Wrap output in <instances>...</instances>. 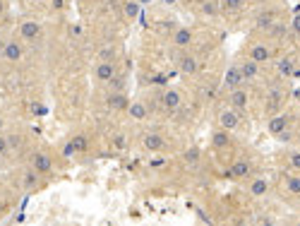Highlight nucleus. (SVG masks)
<instances>
[{
	"label": "nucleus",
	"mask_w": 300,
	"mask_h": 226,
	"mask_svg": "<svg viewBox=\"0 0 300 226\" xmlns=\"http://www.w3.org/2000/svg\"><path fill=\"white\" fill-rule=\"evenodd\" d=\"M274 22H279V17H276V12L274 10H262V12H257V17H255V27H259V29H269Z\"/></svg>",
	"instance_id": "f3484780"
},
{
	"label": "nucleus",
	"mask_w": 300,
	"mask_h": 226,
	"mask_svg": "<svg viewBox=\"0 0 300 226\" xmlns=\"http://www.w3.org/2000/svg\"><path fill=\"white\" fill-rule=\"evenodd\" d=\"M291 31L300 36V12L298 15H293V19H291Z\"/></svg>",
	"instance_id": "473e14b6"
},
{
	"label": "nucleus",
	"mask_w": 300,
	"mask_h": 226,
	"mask_svg": "<svg viewBox=\"0 0 300 226\" xmlns=\"http://www.w3.org/2000/svg\"><path fill=\"white\" fill-rule=\"evenodd\" d=\"M127 106H130V99H127L125 91L108 94V108H113V111H127Z\"/></svg>",
	"instance_id": "6ab92c4d"
},
{
	"label": "nucleus",
	"mask_w": 300,
	"mask_h": 226,
	"mask_svg": "<svg viewBox=\"0 0 300 226\" xmlns=\"http://www.w3.org/2000/svg\"><path fill=\"white\" fill-rule=\"evenodd\" d=\"M216 121H219V125H221L224 130H238L240 121H242V113L236 111V108H231V106H226V108H221V111H219Z\"/></svg>",
	"instance_id": "f03ea898"
},
{
	"label": "nucleus",
	"mask_w": 300,
	"mask_h": 226,
	"mask_svg": "<svg viewBox=\"0 0 300 226\" xmlns=\"http://www.w3.org/2000/svg\"><path fill=\"white\" fill-rule=\"evenodd\" d=\"M267 193H269V178L257 176V178L250 181V195H252V197H264Z\"/></svg>",
	"instance_id": "2eb2a0df"
},
{
	"label": "nucleus",
	"mask_w": 300,
	"mask_h": 226,
	"mask_svg": "<svg viewBox=\"0 0 300 226\" xmlns=\"http://www.w3.org/2000/svg\"><path fill=\"white\" fill-rule=\"evenodd\" d=\"M5 12V0H0V15Z\"/></svg>",
	"instance_id": "c9c22d12"
},
{
	"label": "nucleus",
	"mask_w": 300,
	"mask_h": 226,
	"mask_svg": "<svg viewBox=\"0 0 300 226\" xmlns=\"http://www.w3.org/2000/svg\"><path fill=\"white\" fill-rule=\"evenodd\" d=\"M31 168L39 171L41 176H46V173L53 171V159H51L48 154H44V151H36V154L31 156Z\"/></svg>",
	"instance_id": "0eeeda50"
},
{
	"label": "nucleus",
	"mask_w": 300,
	"mask_h": 226,
	"mask_svg": "<svg viewBox=\"0 0 300 226\" xmlns=\"http://www.w3.org/2000/svg\"><path fill=\"white\" fill-rule=\"evenodd\" d=\"M0 130H2V118H0Z\"/></svg>",
	"instance_id": "4c0bfd02"
},
{
	"label": "nucleus",
	"mask_w": 300,
	"mask_h": 226,
	"mask_svg": "<svg viewBox=\"0 0 300 226\" xmlns=\"http://www.w3.org/2000/svg\"><path fill=\"white\" fill-rule=\"evenodd\" d=\"M75 154H77V150H75V145H72V140H67V142L62 145V156H65V159H72Z\"/></svg>",
	"instance_id": "7c9ffc66"
},
{
	"label": "nucleus",
	"mask_w": 300,
	"mask_h": 226,
	"mask_svg": "<svg viewBox=\"0 0 300 226\" xmlns=\"http://www.w3.org/2000/svg\"><path fill=\"white\" fill-rule=\"evenodd\" d=\"M19 36H22L24 41H36V39L41 36V24L34 22V19L22 22V24H19Z\"/></svg>",
	"instance_id": "9b49d317"
},
{
	"label": "nucleus",
	"mask_w": 300,
	"mask_h": 226,
	"mask_svg": "<svg viewBox=\"0 0 300 226\" xmlns=\"http://www.w3.org/2000/svg\"><path fill=\"white\" fill-rule=\"evenodd\" d=\"M284 185H286V190L291 193V195H296L300 197V171H288V173H284Z\"/></svg>",
	"instance_id": "dca6fc26"
},
{
	"label": "nucleus",
	"mask_w": 300,
	"mask_h": 226,
	"mask_svg": "<svg viewBox=\"0 0 300 226\" xmlns=\"http://www.w3.org/2000/svg\"><path fill=\"white\" fill-rule=\"evenodd\" d=\"M286 161H288V166H291L293 171H300V151H291V154H286Z\"/></svg>",
	"instance_id": "cd10ccee"
},
{
	"label": "nucleus",
	"mask_w": 300,
	"mask_h": 226,
	"mask_svg": "<svg viewBox=\"0 0 300 226\" xmlns=\"http://www.w3.org/2000/svg\"><path fill=\"white\" fill-rule=\"evenodd\" d=\"M2 58L10 60V63H19V60H22V46H19L17 41H7V44L2 46Z\"/></svg>",
	"instance_id": "a211bd4d"
},
{
	"label": "nucleus",
	"mask_w": 300,
	"mask_h": 226,
	"mask_svg": "<svg viewBox=\"0 0 300 226\" xmlns=\"http://www.w3.org/2000/svg\"><path fill=\"white\" fill-rule=\"evenodd\" d=\"M94 75L99 82H104V84H108L113 77L118 75V70H116V63H111V60H101L99 65H96V70H94Z\"/></svg>",
	"instance_id": "9d476101"
},
{
	"label": "nucleus",
	"mask_w": 300,
	"mask_h": 226,
	"mask_svg": "<svg viewBox=\"0 0 300 226\" xmlns=\"http://www.w3.org/2000/svg\"><path fill=\"white\" fill-rule=\"evenodd\" d=\"M240 70H242L245 82H255V79L259 77V63H255L252 58H247V60H242V63H240Z\"/></svg>",
	"instance_id": "aec40b11"
},
{
	"label": "nucleus",
	"mask_w": 300,
	"mask_h": 226,
	"mask_svg": "<svg viewBox=\"0 0 300 226\" xmlns=\"http://www.w3.org/2000/svg\"><path fill=\"white\" fill-rule=\"evenodd\" d=\"M245 84V77H242V70H240V65H231L228 70H226V75L221 79V87L226 89V91H233V89H238Z\"/></svg>",
	"instance_id": "39448f33"
},
{
	"label": "nucleus",
	"mask_w": 300,
	"mask_h": 226,
	"mask_svg": "<svg viewBox=\"0 0 300 226\" xmlns=\"http://www.w3.org/2000/svg\"><path fill=\"white\" fill-rule=\"evenodd\" d=\"M228 142H231V137L226 135V130L221 128V130H216L214 135H211V145L216 147V150H226L228 147Z\"/></svg>",
	"instance_id": "393cba45"
},
{
	"label": "nucleus",
	"mask_w": 300,
	"mask_h": 226,
	"mask_svg": "<svg viewBox=\"0 0 300 226\" xmlns=\"http://www.w3.org/2000/svg\"><path fill=\"white\" fill-rule=\"evenodd\" d=\"M72 145H75L77 151H87V137L84 135H77V137H72Z\"/></svg>",
	"instance_id": "c756f323"
},
{
	"label": "nucleus",
	"mask_w": 300,
	"mask_h": 226,
	"mask_svg": "<svg viewBox=\"0 0 300 226\" xmlns=\"http://www.w3.org/2000/svg\"><path fill=\"white\" fill-rule=\"evenodd\" d=\"M39 176H41V173H39V171H34V168H31V171H27V173H24V188H27V190L36 188V185H39Z\"/></svg>",
	"instance_id": "a878e982"
},
{
	"label": "nucleus",
	"mask_w": 300,
	"mask_h": 226,
	"mask_svg": "<svg viewBox=\"0 0 300 226\" xmlns=\"http://www.w3.org/2000/svg\"><path fill=\"white\" fill-rule=\"evenodd\" d=\"M245 7V0H221V12H226V15H238L240 10Z\"/></svg>",
	"instance_id": "b1692460"
},
{
	"label": "nucleus",
	"mask_w": 300,
	"mask_h": 226,
	"mask_svg": "<svg viewBox=\"0 0 300 226\" xmlns=\"http://www.w3.org/2000/svg\"><path fill=\"white\" fill-rule=\"evenodd\" d=\"M197 161H199V150L197 147H190V150L185 151V164L187 166H195Z\"/></svg>",
	"instance_id": "bb28decb"
},
{
	"label": "nucleus",
	"mask_w": 300,
	"mask_h": 226,
	"mask_svg": "<svg viewBox=\"0 0 300 226\" xmlns=\"http://www.w3.org/2000/svg\"><path fill=\"white\" fill-rule=\"evenodd\" d=\"M228 178L231 181H245L252 178V161L250 159H236L228 168Z\"/></svg>",
	"instance_id": "20e7f679"
},
{
	"label": "nucleus",
	"mask_w": 300,
	"mask_h": 226,
	"mask_svg": "<svg viewBox=\"0 0 300 226\" xmlns=\"http://www.w3.org/2000/svg\"><path fill=\"white\" fill-rule=\"evenodd\" d=\"M286 99H288V87H286V84H271L269 96H267V113H269V116L281 113Z\"/></svg>",
	"instance_id": "f257e3e1"
},
{
	"label": "nucleus",
	"mask_w": 300,
	"mask_h": 226,
	"mask_svg": "<svg viewBox=\"0 0 300 226\" xmlns=\"http://www.w3.org/2000/svg\"><path fill=\"white\" fill-rule=\"evenodd\" d=\"M288 31H291V24H284V22H274V24L267 29V34H269L271 39H286Z\"/></svg>",
	"instance_id": "5701e85b"
},
{
	"label": "nucleus",
	"mask_w": 300,
	"mask_h": 226,
	"mask_svg": "<svg viewBox=\"0 0 300 226\" xmlns=\"http://www.w3.org/2000/svg\"><path fill=\"white\" fill-rule=\"evenodd\" d=\"M161 106L166 111H178L180 106H182V94H180L178 89H166L161 94Z\"/></svg>",
	"instance_id": "1a4fd4ad"
},
{
	"label": "nucleus",
	"mask_w": 300,
	"mask_h": 226,
	"mask_svg": "<svg viewBox=\"0 0 300 226\" xmlns=\"http://www.w3.org/2000/svg\"><path fill=\"white\" fill-rule=\"evenodd\" d=\"M178 68H180V73H182V75H195L199 65H197V58H195V56L185 53V56H180V58H178Z\"/></svg>",
	"instance_id": "412c9836"
},
{
	"label": "nucleus",
	"mask_w": 300,
	"mask_h": 226,
	"mask_svg": "<svg viewBox=\"0 0 300 226\" xmlns=\"http://www.w3.org/2000/svg\"><path fill=\"white\" fill-rule=\"evenodd\" d=\"M7 147H10L7 137H2V135H0V154H5V151H7Z\"/></svg>",
	"instance_id": "72a5a7b5"
},
{
	"label": "nucleus",
	"mask_w": 300,
	"mask_h": 226,
	"mask_svg": "<svg viewBox=\"0 0 300 226\" xmlns=\"http://www.w3.org/2000/svg\"><path fill=\"white\" fill-rule=\"evenodd\" d=\"M293 142L300 147V128H296V137H293Z\"/></svg>",
	"instance_id": "f704fd0d"
},
{
	"label": "nucleus",
	"mask_w": 300,
	"mask_h": 226,
	"mask_svg": "<svg viewBox=\"0 0 300 226\" xmlns=\"http://www.w3.org/2000/svg\"><path fill=\"white\" fill-rule=\"evenodd\" d=\"M296 68H298V63H296V56H284V58L276 63V73H279V77H281V79H288V77H293Z\"/></svg>",
	"instance_id": "f8f14e48"
},
{
	"label": "nucleus",
	"mask_w": 300,
	"mask_h": 226,
	"mask_svg": "<svg viewBox=\"0 0 300 226\" xmlns=\"http://www.w3.org/2000/svg\"><path fill=\"white\" fill-rule=\"evenodd\" d=\"M247 58H252L255 63H269L271 60V48L267 44H252L250 51H247Z\"/></svg>",
	"instance_id": "423d86ee"
},
{
	"label": "nucleus",
	"mask_w": 300,
	"mask_h": 226,
	"mask_svg": "<svg viewBox=\"0 0 300 226\" xmlns=\"http://www.w3.org/2000/svg\"><path fill=\"white\" fill-rule=\"evenodd\" d=\"M137 2H139V5H142V2H149V0H137Z\"/></svg>",
	"instance_id": "e433bc0d"
},
{
	"label": "nucleus",
	"mask_w": 300,
	"mask_h": 226,
	"mask_svg": "<svg viewBox=\"0 0 300 226\" xmlns=\"http://www.w3.org/2000/svg\"><path fill=\"white\" fill-rule=\"evenodd\" d=\"M190 44H192V31H190L187 27L176 29V34H173V46H178V48H187Z\"/></svg>",
	"instance_id": "4be33fe9"
},
{
	"label": "nucleus",
	"mask_w": 300,
	"mask_h": 226,
	"mask_svg": "<svg viewBox=\"0 0 300 226\" xmlns=\"http://www.w3.org/2000/svg\"><path fill=\"white\" fill-rule=\"evenodd\" d=\"M291 123H293V116H288V113H274V116L267 121V130H269L271 137H279L284 130L291 128Z\"/></svg>",
	"instance_id": "7ed1b4c3"
},
{
	"label": "nucleus",
	"mask_w": 300,
	"mask_h": 226,
	"mask_svg": "<svg viewBox=\"0 0 300 226\" xmlns=\"http://www.w3.org/2000/svg\"><path fill=\"white\" fill-rule=\"evenodd\" d=\"M164 145H166V140H164L159 133H147V135L142 137V147L147 151H161Z\"/></svg>",
	"instance_id": "ddd939ff"
},
{
	"label": "nucleus",
	"mask_w": 300,
	"mask_h": 226,
	"mask_svg": "<svg viewBox=\"0 0 300 226\" xmlns=\"http://www.w3.org/2000/svg\"><path fill=\"white\" fill-rule=\"evenodd\" d=\"M122 12H125V17H137V12H139V2H125V7H122Z\"/></svg>",
	"instance_id": "c85d7f7f"
},
{
	"label": "nucleus",
	"mask_w": 300,
	"mask_h": 226,
	"mask_svg": "<svg viewBox=\"0 0 300 226\" xmlns=\"http://www.w3.org/2000/svg\"><path fill=\"white\" fill-rule=\"evenodd\" d=\"M247 99H250V96H247V91H245L242 87L228 91V106L236 108V111H240L242 116H245V108H247Z\"/></svg>",
	"instance_id": "6e6552de"
},
{
	"label": "nucleus",
	"mask_w": 300,
	"mask_h": 226,
	"mask_svg": "<svg viewBox=\"0 0 300 226\" xmlns=\"http://www.w3.org/2000/svg\"><path fill=\"white\" fill-rule=\"evenodd\" d=\"M127 116H130V121H147L149 108H147L144 101H130V106H127Z\"/></svg>",
	"instance_id": "4468645a"
},
{
	"label": "nucleus",
	"mask_w": 300,
	"mask_h": 226,
	"mask_svg": "<svg viewBox=\"0 0 300 226\" xmlns=\"http://www.w3.org/2000/svg\"><path fill=\"white\" fill-rule=\"evenodd\" d=\"M108 87H113L116 91H122V89H125V79L116 75V77H113V79H111V82H108Z\"/></svg>",
	"instance_id": "2f4dec72"
}]
</instances>
